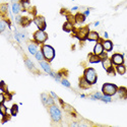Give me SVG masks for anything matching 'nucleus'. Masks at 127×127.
Masks as SVG:
<instances>
[{
    "label": "nucleus",
    "mask_w": 127,
    "mask_h": 127,
    "mask_svg": "<svg viewBox=\"0 0 127 127\" xmlns=\"http://www.w3.org/2000/svg\"><path fill=\"white\" fill-rule=\"evenodd\" d=\"M90 14V10H85V12H84V15L86 16V15H89Z\"/></svg>",
    "instance_id": "f704fd0d"
},
{
    "label": "nucleus",
    "mask_w": 127,
    "mask_h": 127,
    "mask_svg": "<svg viewBox=\"0 0 127 127\" xmlns=\"http://www.w3.org/2000/svg\"><path fill=\"white\" fill-rule=\"evenodd\" d=\"M4 30H5V22L1 21V22H0V31L4 32Z\"/></svg>",
    "instance_id": "c756f323"
},
{
    "label": "nucleus",
    "mask_w": 127,
    "mask_h": 127,
    "mask_svg": "<svg viewBox=\"0 0 127 127\" xmlns=\"http://www.w3.org/2000/svg\"><path fill=\"white\" fill-rule=\"evenodd\" d=\"M74 19H75L76 23H83L85 21V15L81 14V13H77V14L75 15V17H74Z\"/></svg>",
    "instance_id": "f3484780"
},
{
    "label": "nucleus",
    "mask_w": 127,
    "mask_h": 127,
    "mask_svg": "<svg viewBox=\"0 0 127 127\" xmlns=\"http://www.w3.org/2000/svg\"><path fill=\"white\" fill-rule=\"evenodd\" d=\"M63 30H64L65 32H70V31H72V30H73V25H72V23H71L70 22L65 23L64 25H63Z\"/></svg>",
    "instance_id": "a211bd4d"
},
{
    "label": "nucleus",
    "mask_w": 127,
    "mask_h": 127,
    "mask_svg": "<svg viewBox=\"0 0 127 127\" xmlns=\"http://www.w3.org/2000/svg\"><path fill=\"white\" fill-rule=\"evenodd\" d=\"M34 23H36V25L39 28V30H45L46 29V23H45V18L43 16H37L34 19Z\"/></svg>",
    "instance_id": "423d86ee"
},
{
    "label": "nucleus",
    "mask_w": 127,
    "mask_h": 127,
    "mask_svg": "<svg viewBox=\"0 0 127 127\" xmlns=\"http://www.w3.org/2000/svg\"><path fill=\"white\" fill-rule=\"evenodd\" d=\"M62 84L64 85V86H67V88H70V83H69V81H67V79H62Z\"/></svg>",
    "instance_id": "c85d7f7f"
},
{
    "label": "nucleus",
    "mask_w": 127,
    "mask_h": 127,
    "mask_svg": "<svg viewBox=\"0 0 127 127\" xmlns=\"http://www.w3.org/2000/svg\"><path fill=\"white\" fill-rule=\"evenodd\" d=\"M117 91H118V88L113 83H105L102 88V92H103L104 95L110 96V97L115 95V93L117 92Z\"/></svg>",
    "instance_id": "f03ea898"
},
{
    "label": "nucleus",
    "mask_w": 127,
    "mask_h": 127,
    "mask_svg": "<svg viewBox=\"0 0 127 127\" xmlns=\"http://www.w3.org/2000/svg\"><path fill=\"white\" fill-rule=\"evenodd\" d=\"M12 1H17V0H12Z\"/></svg>",
    "instance_id": "58836bf2"
},
{
    "label": "nucleus",
    "mask_w": 127,
    "mask_h": 127,
    "mask_svg": "<svg viewBox=\"0 0 127 127\" xmlns=\"http://www.w3.org/2000/svg\"><path fill=\"white\" fill-rule=\"evenodd\" d=\"M49 111H50V115H51L52 119L54 120L55 122H59L60 120H61V112H60V110L55 105H51Z\"/></svg>",
    "instance_id": "20e7f679"
},
{
    "label": "nucleus",
    "mask_w": 127,
    "mask_h": 127,
    "mask_svg": "<svg viewBox=\"0 0 127 127\" xmlns=\"http://www.w3.org/2000/svg\"><path fill=\"white\" fill-rule=\"evenodd\" d=\"M12 11H13V13L17 14V13L21 11V4H18L17 2L13 3V5H12Z\"/></svg>",
    "instance_id": "6ab92c4d"
},
{
    "label": "nucleus",
    "mask_w": 127,
    "mask_h": 127,
    "mask_svg": "<svg viewBox=\"0 0 127 127\" xmlns=\"http://www.w3.org/2000/svg\"><path fill=\"white\" fill-rule=\"evenodd\" d=\"M47 38H48V36H47V34H46V33H45L43 30H39V31H37L35 34H34L35 41H36L37 43H39V44L44 43L46 40H47Z\"/></svg>",
    "instance_id": "39448f33"
},
{
    "label": "nucleus",
    "mask_w": 127,
    "mask_h": 127,
    "mask_svg": "<svg viewBox=\"0 0 127 127\" xmlns=\"http://www.w3.org/2000/svg\"><path fill=\"white\" fill-rule=\"evenodd\" d=\"M116 70H117V72L119 73V74H124L125 73V71H126V69H125V66L123 65V64H120V65H117V67H116Z\"/></svg>",
    "instance_id": "aec40b11"
},
{
    "label": "nucleus",
    "mask_w": 127,
    "mask_h": 127,
    "mask_svg": "<svg viewBox=\"0 0 127 127\" xmlns=\"http://www.w3.org/2000/svg\"><path fill=\"white\" fill-rule=\"evenodd\" d=\"M111 61H112L113 64H115L117 66V65H120V64H123L124 63V57L121 54H114V55L112 56Z\"/></svg>",
    "instance_id": "0eeeda50"
},
{
    "label": "nucleus",
    "mask_w": 127,
    "mask_h": 127,
    "mask_svg": "<svg viewBox=\"0 0 127 127\" xmlns=\"http://www.w3.org/2000/svg\"><path fill=\"white\" fill-rule=\"evenodd\" d=\"M0 109H1V115L4 116L5 113H6V108H5V106H4L3 104H1V106H0Z\"/></svg>",
    "instance_id": "cd10ccee"
},
{
    "label": "nucleus",
    "mask_w": 127,
    "mask_h": 127,
    "mask_svg": "<svg viewBox=\"0 0 127 127\" xmlns=\"http://www.w3.org/2000/svg\"><path fill=\"white\" fill-rule=\"evenodd\" d=\"M17 114V106L16 105H13L12 108H11V115L15 116Z\"/></svg>",
    "instance_id": "a878e982"
},
{
    "label": "nucleus",
    "mask_w": 127,
    "mask_h": 127,
    "mask_svg": "<svg viewBox=\"0 0 127 127\" xmlns=\"http://www.w3.org/2000/svg\"><path fill=\"white\" fill-rule=\"evenodd\" d=\"M42 52H43V55H44V58L48 61H51V60L54 58L55 56V51L54 49L52 48L51 46L49 45H44L42 47Z\"/></svg>",
    "instance_id": "f257e3e1"
},
{
    "label": "nucleus",
    "mask_w": 127,
    "mask_h": 127,
    "mask_svg": "<svg viewBox=\"0 0 127 127\" xmlns=\"http://www.w3.org/2000/svg\"><path fill=\"white\" fill-rule=\"evenodd\" d=\"M86 81H88L91 84H93L97 82V73L93 68H88L84 71V76Z\"/></svg>",
    "instance_id": "7ed1b4c3"
},
{
    "label": "nucleus",
    "mask_w": 127,
    "mask_h": 127,
    "mask_svg": "<svg viewBox=\"0 0 127 127\" xmlns=\"http://www.w3.org/2000/svg\"><path fill=\"white\" fill-rule=\"evenodd\" d=\"M14 36H15V39H16V41H17V42H21V41H22V40H21V36H22V35H19V33L15 32Z\"/></svg>",
    "instance_id": "7c9ffc66"
},
{
    "label": "nucleus",
    "mask_w": 127,
    "mask_h": 127,
    "mask_svg": "<svg viewBox=\"0 0 127 127\" xmlns=\"http://www.w3.org/2000/svg\"><path fill=\"white\" fill-rule=\"evenodd\" d=\"M99 24H100V23H99V22H97V23H95V25H96V26H97V25H99Z\"/></svg>",
    "instance_id": "4c0bfd02"
},
{
    "label": "nucleus",
    "mask_w": 127,
    "mask_h": 127,
    "mask_svg": "<svg viewBox=\"0 0 127 127\" xmlns=\"http://www.w3.org/2000/svg\"><path fill=\"white\" fill-rule=\"evenodd\" d=\"M41 98H42V102L44 103V105H48V99H49V97L47 96V95H45V93H42Z\"/></svg>",
    "instance_id": "393cba45"
},
{
    "label": "nucleus",
    "mask_w": 127,
    "mask_h": 127,
    "mask_svg": "<svg viewBox=\"0 0 127 127\" xmlns=\"http://www.w3.org/2000/svg\"><path fill=\"white\" fill-rule=\"evenodd\" d=\"M0 103H1V104L4 103V92L0 93Z\"/></svg>",
    "instance_id": "2f4dec72"
},
{
    "label": "nucleus",
    "mask_w": 127,
    "mask_h": 127,
    "mask_svg": "<svg viewBox=\"0 0 127 127\" xmlns=\"http://www.w3.org/2000/svg\"><path fill=\"white\" fill-rule=\"evenodd\" d=\"M40 64H41V66H42V68L47 72V73H50L52 72V70H51V67L49 66V64L47 63V62H45V61H40Z\"/></svg>",
    "instance_id": "4468645a"
},
{
    "label": "nucleus",
    "mask_w": 127,
    "mask_h": 127,
    "mask_svg": "<svg viewBox=\"0 0 127 127\" xmlns=\"http://www.w3.org/2000/svg\"><path fill=\"white\" fill-rule=\"evenodd\" d=\"M99 34L97 32H90L89 35H88V40H90V41H98L99 40Z\"/></svg>",
    "instance_id": "9b49d317"
},
{
    "label": "nucleus",
    "mask_w": 127,
    "mask_h": 127,
    "mask_svg": "<svg viewBox=\"0 0 127 127\" xmlns=\"http://www.w3.org/2000/svg\"><path fill=\"white\" fill-rule=\"evenodd\" d=\"M22 4L24 8H28L29 6H30V2L28 1V0H22Z\"/></svg>",
    "instance_id": "bb28decb"
},
{
    "label": "nucleus",
    "mask_w": 127,
    "mask_h": 127,
    "mask_svg": "<svg viewBox=\"0 0 127 127\" xmlns=\"http://www.w3.org/2000/svg\"><path fill=\"white\" fill-rule=\"evenodd\" d=\"M100 100H102V101H104V102H111L112 100H111V97L110 96H107V95H102V97H101V99Z\"/></svg>",
    "instance_id": "b1692460"
},
{
    "label": "nucleus",
    "mask_w": 127,
    "mask_h": 127,
    "mask_svg": "<svg viewBox=\"0 0 127 127\" xmlns=\"http://www.w3.org/2000/svg\"><path fill=\"white\" fill-rule=\"evenodd\" d=\"M36 58L37 60H39V61H43V58H44V55H43V52L42 51H38L36 53Z\"/></svg>",
    "instance_id": "4be33fe9"
},
{
    "label": "nucleus",
    "mask_w": 127,
    "mask_h": 127,
    "mask_svg": "<svg viewBox=\"0 0 127 127\" xmlns=\"http://www.w3.org/2000/svg\"><path fill=\"white\" fill-rule=\"evenodd\" d=\"M79 86L82 88V89H89L90 86H91V83L83 77V78L81 79V81H79Z\"/></svg>",
    "instance_id": "ddd939ff"
},
{
    "label": "nucleus",
    "mask_w": 127,
    "mask_h": 127,
    "mask_svg": "<svg viewBox=\"0 0 127 127\" xmlns=\"http://www.w3.org/2000/svg\"><path fill=\"white\" fill-rule=\"evenodd\" d=\"M51 96H52L53 98H54V99H56V98H57V96H56V95H55V93L53 92H51Z\"/></svg>",
    "instance_id": "72a5a7b5"
},
{
    "label": "nucleus",
    "mask_w": 127,
    "mask_h": 127,
    "mask_svg": "<svg viewBox=\"0 0 127 127\" xmlns=\"http://www.w3.org/2000/svg\"><path fill=\"white\" fill-rule=\"evenodd\" d=\"M77 8H78L77 6H75V7H73V8H72V11H73V10H77Z\"/></svg>",
    "instance_id": "c9c22d12"
},
{
    "label": "nucleus",
    "mask_w": 127,
    "mask_h": 127,
    "mask_svg": "<svg viewBox=\"0 0 127 127\" xmlns=\"http://www.w3.org/2000/svg\"><path fill=\"white\" fill-rule=\"evenodd\" d=\"M48 105H54V101H53V99L49 97L48 99Z\"/></svg>",
    "instance_id": "473e14b6"
},
{
    "label": "nucleus",
    "mask_w": 127,
    "mask_h": 127,
    "mask_svg": "<svg viewBox=\"0 0 127 127\" xmlns=\"http://www.w3.org/2000/svg\"><path fill=\"white\" fill-rule=\"evenodd\" d=\"M102 44L104 47V50H106V51H111L113 49V44L111 41H109V40H106V41H104Z\"/></svg>",
    "instance_id": "f8f14e48"
},
{
    "label": "nucleus",
    "mask_w": 127,
    "mask_h": 127,
    "mask_svg": "<svg viewBox=\"0 0 127 127\" xmlns=\"http://www.w3.org/2000/svg\"><path fill=\"white\" fill-rule=\"evenodd\" d=\"M104 36H105V38H106V39L108 38V34H107V33H105V34H104Z\"/></svg>",
    "instance_id": "e433bc0d"
},
{
    "label": "nucleus",
    "mask_w": 127,
    "mask_h": 127,
    "mask_svg": "<svg viewBox=\"0 0 127 127\" xmlns=\"http://www.w3.org/2000/svg\"><path fill=\"white\" fill-rule=\"evenodd\" d=\"M25 65L29 67V69H31V70H33L35 68V66H34V64H33V62L31 61L30 59H25Z\"/></svg>",
    "instance_id": "5701e85b"
},
{
    "label": "nucleus",
    "mask_w": 127,
    "mask_h": 127,
    "mask_svg": "<svg viewBox=\"0 0 127 127\" xmlns=\"http://www.w3.org/2000/svg\"><path fill=\"white\" fill-rule=\"evenodd\" d=\"M89 29L88 28H83V29H79L78 32L76 33V37L79 39V40H85L88 38V35H89Z\"/></svg>",
    "instance_id": "6e6552de"
},
{
    "label": "nucleus",
    "mask_w": 127,
    "mask_h": 127,
    "mask_svg": "<svg viewBox=\"0 0 127 127\" xmlns=\"http://www.w3.org/2000/svg\"><path fill=\"white\" fill-rule=\"evenodd\" d=\"M103 52H104L103 44H102V43H98V44L95 46V48H93V54H96V55H99V56H100Z\"/></svg>",
    "instance_id": "1a4fd4ad"
},
{
    "label": "nucleus",
    "mask_w": 127,
    "mask_h": 127,
    "mask_svg": "<svg viewBox=\"0 0 127 127\" xmlns=\"http://www.w3.org/2000/svg\"><path fill=\"white\" fill-rule=\"evenodd\" d=\"M101 61L102 60H101L99 55H96V54L90 55V62L91 63H98V62H101Z\"/></svg>",
    "instance_id": "2eb2a0df"
},
{
    "label": "nucleus",
    "mask_w": 127,
    "mask_h": 127,
    "mask_svg": "<svg viewBox=\"0 0 127 127\" xmlns=\"http://www.w3.org/2000/svg\"><path fill=\"white\" fill-rule=\"evenodd\" d=\"M117 92L120 93V97H121V98H124V99L127 98V90H126V89H124V88H120Z\"/></svg>",
    "instance_id": "412c9836"
},
{
    "label": "nucleus",
    "mask_w": 127,
    "mask_h": 127,
    "mask_svg": "<svg viewBox=\"0 0 127 127\" xmlns=\"http://www.w3.org/2000/svg\"><path fill=\"white\" fill-rule=\"evenodd\" d=\"M29 51H30L31 54H33V55H36V53L38 52L37 45H36V44H33V43H31V44L29 45Z\"/></svg>",
    "instance_id": "dca6fc26"
},
{
    "label": "nucleus",
    "mask_w": 127,
    "mask_h": 127,
    "mask_svg": "<svg viewBox=\"0 0 127 127\" xmlns=\"http://www.w3.org/2000/svg\"><path fill=\"white\" fill-rule=\"evenodd\" d=\"M102 64H103V67L106 69V70H109L110 68H112V61L108 58H105L102 60Z\"/></svg>",
    "instance_id": "9d476101"
}]
</instances>
